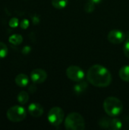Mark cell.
Instances as JSON below:
<instances>
[{
	"label": "cell",
	"mask_w": 129,
	"mask_h": 130,
	"mask_svg": "<svg viewBox=\"0 0 129 130\" xmlns=\"http://www.w3.org/2000/svg\"><path fill=\"white\" fill-rule=\"evenodd\" d=\"M119 77L124 82H129V66H125L119 70Z\"/></svg>",
	"instance_id": "4fadbf2b"
},
{
	"label": "cell",
	"mask_w": 129,
	"mask_h": 130,
	"mask_svg": "<svg viewBox=\"0 0 129 130\" xmlns=\"http://www.w3.org/2000/svg\"><path fill=\"white\" fill-rule=\"evenodd\" d=\"M8 24H9V26L11 27H12V28H15V27H17L20 24L19 20L17 18H11Z\"/></svg>",
	"instance_id": "d6986e66"
},
{
	"label": "cell",
	"mask_w": 129,
	"mask_h": 130,
	"mask_svg": "<svg viewBox=\"0 0 129 130\" xmlns=\"http://www.w3.org/2000/svg\"><path fill=\"white\" fill-rule=\"evenodd\" d=\"M68 0H52V5L55 8L62 9L68 5Z\"/></svg>",
	"instance_id": "2e32d148"
},
{
	"label": "cell",
	"mask_w": 129,
	"mask_h": 130,
	"mask_svg": "<svg viewBox=\"0 0 129 130\" xmlns=\"http://www.w3.org/2000/svg\"><path fill=\"white\" fill-rule=\"evenodd\" d=\"M108 40L113 44H119L125 39V34L120 30H113L108 34Z\"/></svg>",
	"instance_id": "ba28073f"
},
{
	"label": "cell",
	"mask_w": 129,
	"mask_h": 130,
	"mask_svg": "<svg viewBox=\"0 0 129 130\" xmlns=\"http://www.w3.org/2000/svg\"><path fill=\"white\" fill-rule=\"evenodd\" d=\"M65 127L69 130H83L85 128L84 117L78 113H69L65 120Z\"/></svg>",
	"instance_id": "3957f363"
},
{
	"label": "cell",
	"mask_w": 129,
	"mask_h": 130,
	"mask_svg": "<svg viewBox=\"0 0 129 130\" xmlns=\"http://www.w3.org/2000/svg\"><path fill=\"white\" fill-rule=\"evenodd\" d=\"M87 81L95 87L104 88L110 85L112 75L110 72L101 65L91 66L87 73Z\"/></svg>",
	"instance_id": "6da1fadb"
},
{
	"label": "cell",
	"mask_w": 129,
	"mask_h": 130,
	"mask_svg": "<svg viewBox=\"0 0 129 130\" xmlns=\"http://www.w3.org/2000/svg\"><path fill=\"white\" fill-rule=\"evenodd\" d=\"M66 75L71 81L78 82L84 80L85 75L81 68L76 66H71L66 69Z\"/></svg>",
	"instance_id": "8992f818"
},
{
	"label": "cell",
	"mask_w": 129,
	"mask_h": 130,
	"mask_svg": "<svg viewBox=\"0 0 129 130\" xmlns=\"http://www.w3.org/2000/svg\"><path fill=\"white\" fill-rule=\"evenodd\" d=\"M28 113L33 117H40L43 113V107L38 103H32L28 106Z\"/></svg>",
	"instance_id": "30bf717a"
},
{
	"label": "cell",
	"mask_w": 129,
	"mask_h": 130,
	"mask_svg": "<svg viewBox=\"0 0 129 130\" xmlns=\"http://www.w3.org/2000/svg\"><path fill=\"white\" fill-rule=\"evenodd\" d=\"M89 1L94 3V4H98V3H100L102 2V0H89Z\"/></svg>",
	"instance_id": "7402d4cb"
},
{
	"label": "cell",
	"mask_w": 129,
	"mask_h": 130,
	"mask_svg": "<svg viewBox=\"0 0 129 130\" xmlns=\"http://www.w3.org/2000/svg\"><path fill=\"white\" fill-rule=\"evenodd\" d=\"M94 8H95V4L93 3V2H90V1L84 6V10L87 12H88V13H90V12L94 11Z\"/></svg>",
	"instance_id": "ac0fdd59"
},
{
	"label": "cell",
	"mask_w": 129,
	"mask_h": 130,
	"mask_svg": "<svg viewBox=\"0 0 129 130\" xmlns=\"http://www.w3.org/2000/svg\"><path fill=\"white\" fill-rule=\"evenodd\" d=\"M103 109L107 115L114 117L119 115L123 110L122 102L117 98L109 97L103 102Z\"/></svg>",
	"instance_id": "7a4b0ae2"
},
{
	"label": "cell",
	"mask_w": 129,
	"mask_h": 130,
	"mask_svg": "<svg viewBox=\"0 0 129 130\" xmlns=\"http://www.w3.org/2000/svg\"><path fill=\"white\" fill-rule=\"evenodd\" d=\"M17 101L19 102V104L24 105L27 103V101L29 100V94H27V92L22 91L17 94Z\"/></svg>",
	"instance_id": "5bb4252c"
},
{
	"label": "cell",
	"mask_w": 129,
	"mask_h": 130,
	"mask_svg": "<svg viewBox=\"0 0 129 130\" xmlns=\"http://www.w3.org/2000/svg\"><path fill=\"white\" fill-rule=\"evenodd\" d=\"M30 78L33 83L41 84L43 83L47 78V74L46 71L42 69H33L30 73Z\"/></svg>",
	"instance_id": "9c48e42d"
},
{
	"label": "cell",
	"mask_w": 129,
	"mask_h": 130,
	"mask_svg": "<svg viewBox=\"0 0 129 130\" xmlns=\"http://www.w3.org/2000/svg\"><path fill=\"white\" fill-rule=\"evenodd\" d=\"M8 53V49L7 46L4 43L0 42V59L5 58Z\"/></svg>",
	"instance_id": "e0dca14e"
},
{
	"label": "cell",
	"mask_w": 129,
	"mask_h": 130,
	"mask_svg": "<svg viewBox=\"0 0 129 130\" xmlns=\"http://www.w3.org/2000/svg\"><path fill=\"white\" fill-rule=\"evenodd\" d=\"M99 126L102 128L112 130H119L122 127V122L116 118L103 117L99 121Z\"/></svg>",
	"instance_id": "52a82bcc"
},
{
	"label": "cell",
	"mask_w": 129,
	"mask_h": 130,
	"mask_svg": "<svg viewBox=\"0 0 129 130\" xmlns=\"http://www.w3.org/2000/svg\"><path fill=\"white\" fill-rule=\"evenodd\" d=\"M87 86V83L84 80L78 82L77 84L74 86V91L76 94H81L86 91Z\"/></svg>",
	"instance_id": "7c38bea8"
},
{
	"label": "cell",
	"mask_w": 129,
	"mask_h": 130,
	"mask_svg": "<svg viewBox=\"0 0 129 130\" xmlns=\"http://www.w3.org/2000/svg\"><path fill=\"white\" fill-rule=\"evenodd\" d=\"M15 83L17 86L21 87V88H24L26 86H27L28 83H29V78L27 77V75L25 74H18L16 77H15Z\"/></svg>",
	"instance_id": "8fae6325"
},
{
	"label": "cell",
	"mask_w": 129,
	"mask_h": 130,
	"mask_svg": "<svg viewBox=\"0 0 129 130\" xmlns=\"http://www.w3.org/2000/svg\"><path fill=\"white\" fill-rule=\"evenodd\" d=\"M123 51H124L125 55L129 59V38L126 40V42H125V43L124 45Z\"/></svg>",
	"instance_id": "ffe728a7"
},
{
	"label": "cell",
	"mask_w": 129,
	"mask_h": 130,
	"mask_svg": "<svg viewBox=\"0 0 129 130\" xmlns=\"http://www.w3.org/2000/svg\"><path fill=\"white\" fill-rule=\"evenodd\" d=\"M8 41L13 45H19L23 41V37L21 34H12L9 37Z\"/></svg>",
	"instance_id": "9a60e30c"
},
{
	"label": "cell",
	"mask_w": 129,
	"mask_h": 130,
	"mask_svg": "<svg viewBox=\"0 0 129 130\" xmlns=\"http://www.w3.org/2000/svg\"><path fill=\"white\" fill-rule=\"evenodd\" d=\"M29 21L27 20V19H23L21 22H20V27L22 28V29H27L28 27H29Z\"/></svg>",
	"instance_id": "44dd1931"
},
{
	"label": "cell",
	"mask_w": 129,
	"mask_h": 130,
	"mask_svg": "<svg viewBox=\"0 0 129 130\" xmlns=\"http://www.w3.org/2000/svg\"><path fill=\"white\" fill-rule=\"evenodd\" d=\"M7 118L11 122H21L26 118V110L19 105H15L10 107L7 111Z\"/></svg>",
	"instance_id": "277c9868"
},
{
	"label": "cell",
	"mask_w": 129,
	"mask_h": 130,
	"mask_svg": "<svg viewBox=\"0 0 129 130\" xmlns=\"http://www.w3.org/2000/svg\"><path fill=\"white\" fill-rule=\"evenodd\" d=\"M64 116V112L62 108L59 107H54L49 111L47 118L51 125L56 126L62 123Z\"/></svg>",
	"instance_id": "5b68a950"
}]
</instances>
